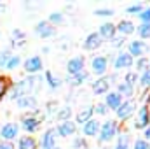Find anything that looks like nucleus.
<instances>
[{
	"instance_id": "nucleus-1",
	"label": "nucleus",
	"mask_w": 150,
	"mask_h": 149,
	"mask_svg": "<svg viewBox=\"0 0 150 149\" xmlns=\"http://www.w3.org/2000/svg\"><path fill=\"white\" fill-rule=\"evenodd\" d=\"M40 82H42L40 77H28V79H25V81L16 82V84L12 86V90H11V98H12V100H18V98L25 97V95L30 93V91H38V90H40Z\"/></svg>"
},
{
	"instance_id": "nucleus-2",
	"label": "nucleus",
	"mask_w": 150,
	"mask_h": 149,
	"mask_svg": "<svg viewBox=\"0 0 150 149\" xmlns=\"http://www.w3.org/2000/svg\"><path fill=\"white\" fill-rule=\"evenodd\" d=\"M100 142H110L115 133H117V123L115 121H107L103 125H100Z\"/></svg>"
},
{
	"instance_id": "nucleus-3",
	"label": "nucleus",
	"mask_w": 150,
	"mask_h": 149,
	"mask_svg": "<svg viewBox=\"0 0 150 149\" xmlns=\"http://www.w3.org/2000/svg\"><path fill=\"white\" fill-rule=\"evenodd\" d=\"M150 123V111L147 105H143L140 111L136 112V121H134V128H138V130H145L147 126H149Z\"/></svg>"
},
{
	"instance_id": "nucleus-4",
	"label": "nucleus",
	"mask_w": 150,
	"mask_h": 149,
	"mask_svg": "<svg viewBox=\"0 0 150 149\" xmlns=\"http://www.w3.org/2000/svg\"><path fill=\"white\" fill-rule=\"evenodd\" d=\"M84 65H86V60L82 56H75L72 60H68L67 63V70H68V75H75L84 72Z\"/></svg>"
},
{
	"instance_id": "nucleus-5",
	"label": "nucleus",
	"mask_w": 150,
	"mask_h": 149,
	"mask_svg": "<svg viewBox=\"0 0 150 149\" xmlns=\"http://www.w3.org/2000/svg\"><path fill=\"white\" fill-rule=\"evenodd\" d=\"M18 132H19V126H18L16 123H7L5 126H2V128H0V137H2L4 140L11 142L12 139H16V137H18Z\"/></svg>"
},
{
	"instance_id": "nucleus-6",
	"label": "nucleus",
	"mask_w": 150,
	"mask_h": 149,
	"mask_svg": "<svg viewBox=\"0 0 150 149\" xmlns=\"http://www.w3.org/2000/svg\"><path fill=\"white\" fill-rule=\"evenodd\" d=\"M91 67H93V72L96 75H103L108 69V58L107 56H94Z\"/></svg>"
},
{
	"instance_id": "nucleus-7",
	"label": "nucleus",
	"mask_w": 150,
	"mask_h": 149,
	"mask_svg": "<svg viewBox=\"0 0 150 149\" xmlns=\"http://www.w3.org/2000/svg\"><path fill=\"white\" fill-rule=\"evenodd\" d=\"M35 34L42 39H47V37L56 35V28L51 23H47V21H40V23H37V27H35Z\"/></svg>"
},
{
	"instance_id": "nucleus-8",
	"label": "nucleus",
	"mask_w": 150,
	"mask_h": 149,
	"mask_svg": "<svg viewBox=\"0 0 150 149\" xmlns=\"http://www.w3.org/2000/svg\"><path fill=\"white\" fill-rule=\"evenodd\" d=\"M56 137H58L56 128H49V130L44 133L42 140H40V148H42V149H52V148H56Z\"/></svg>"
},
{
	"instance_id": "nucleus-9",
	"label": "nucleus",
	"mask_w": 150,
	"mask_h": 149,
	"mask_svg": "<svg viewBox=\"0 0 150 149\" xmlns=\"http://www.w3.org/2000/svg\"><path fill=\"white\" fill-rule=\"evenodd\" d=\"M113 77H100L98 81H94L93 84V93L94 95H103L110 90V84H112Z\"/></svg>"
},
{
	"instance_id": "nucleus-10",
	"label": "nucleus",
	"mask_w": 150,
	"mask_h": 149,
	"mask_svg": "<svg viewBox=\"0 0 150 149\" xmlns=\"http://www.w3.org/2000/svg\"><path fill=\"white\" fill-rule=\"evenodd\" d=\"M133 63H134V60L131 58L129 53H120V54H117L113 67H115V70H120V69H129Z\"/></svg>"
},
{
	"instance_id": "nucleus-11",
	"label": "nucleus",
	"mask_w": 150,
	"mask_h": 149,
	"mask_svg": "<svg viewBox=\"0 0 150 149\" xmlns=\"http://www.w3.org/2000/svg\"><path fill=\"white\" fill-rule=\"evenodd\" d=\"M117 117L120 119V121H124V119H127L133 112H134V102H131V100H127V102H122L120 104V107L117 109Z\"/></svg>"
},
{
	"instance_id": "nucleus-12",
	"label": "nucleus",
	"mask_w": 150,
	"mask_h": 149,
	"mask_svg": "<svg viewBox=\"0 0 150 149\" xmlns=\"http://www.w3.org/2000/svg\"><path fill=\"white\" fill-rule=\"evenodd\" d=\"M101 42H103V39L100 37L96 32L94 34H89L86 37V40H84V49L86 51H94V49H98L101 46Z\"/></svg>"
},
{
	"instance_id": "nucleus-13",
	"label": "nucleus",
	"mask_w": 150,
	"mask_h": 149,
	"mask_svg": "<svg viewBox=\"0 0 150 149\" xmlns=\"http://www.w3.org/2000/svg\"><path fill=\"white\" fill-rule=\"evenodd\" d=\"M122 104V97L117 93V91H110L107 93V98H105V105L107 109H112V111H117Z\"/></svg>"
},
{
	"instance_id": "nucleus-14",
	"label": "nucleus",
	"mask_w": 150,
	"mask_h": 149,
	"mask_svg": "<svg viewBox=\"0 0 150 149\" xmlns=\"http://www.w3.org/2000/svg\"><path fill=\"white\" fill-rule=\"evenodd\" d=\"M25 70L28 72V74H37L42 70V60H40V56H32V58H28L26 62H25Z\"/></svg>"
},
{
	"instance_id": "nucleus-15",
	"label": "nucleus",
	"mask_w": 150,
	"mask_h": 149,
	"mask_svg": "<svg viewBox=\"0 0 150 149\" xmlns=\"http://www.w3.org/2000/svg\"><path fill=\"white\" fill-rule=\"evenodd\" d=\"M147 51H149V46L145 42H142V40H133L129 44V54H131V58L133 56H142Z\"/></svg>"
},
{
	"instance_id": "nucleus-16",
	"label": "nucleus",
	"mask_w": 150,
	"mask_h": 149,
	"mask_svg": "<svg viewBox=\"0 0 150 149\" xmlns=\"http://www.w3.org/2000/svg\"><path fill=\"white\" fill-rule=\"evenodd\" d=\"M75 130H77L75 123H72V121H63V123L56 128V133L61 135V137H70V135L75 133Z\"/></svg>"
},
{
	"instance_id": "nucleus-17",
	"label": "nucleus",
	"mask_w": 150,
	"mask_h": 149,
	"mask_svg": "<svg viewBox=\"0 0 150 149\" xmlns=\"http://www.w3.org/2000/svg\"><path fill=\"white\" fill-rule=\"evenodd\" d=\"M82 132H84V135L94 137V135H98V132H100V123H98L96 119H89L87 123H84Z\"/></svg>"
},
{
	"instance_id": "nucleus-18",
	"label": "nucleus",
	"mask_w": 150,
	"mask_h": 149,
	"mask_svg": "<svg viewBox=\"0 0 150 149\" xmlns=\"http://www.w3.org/2000/svg\"><path fill=\"white\" fill-rule=\"evenodd\" d=\"M134 25H133V21H129V19H122V21H119V25H115V30L117 32H120L122 35H131L133 32H134Z\"/></svg>"
},
{
	"instance_id": "nucleus-19",
	"label": "nucleus",
	"mask_w": 150,
	"mask_h": 149,
	"mask_svg": "<svg viewBox=\"0 0 150 149\" xmlns=\"http://www.w3.org/2000/svg\"><path fill=\"white\" fill-rule=\"evenodd\" d=\"M16 104H18V107H19V109H33V107L37 105V98H35V97H32V95H25V97L18 98V100H16Z\"/></svg>"
},
{
	"instance_id": "nucleus-20",
	"label": "nucleus",
	"mask_w": 150,
	"mask_h": 149,
	"mask_svg": "<svg viewBox=\"0 0 150 149\" xmlns=\"http://www.w3.org/2000/svg\"><path fill=\"white\" fill-rule=\"evenodd\" d=\"M115 25L113 23H103L101 27H100V32H98V35L101 39H113L115 35Z\"/></svg>"
},
{
	"instance_id": "nucleus-21",
	"label": "nucleus",
	"mask_w": 150,
	"mask_h": 149,
	"mask_svg": "<svg viewBox=\"0 0 150 149\" xmlns=\"http://www.w3.org/2000/svg\"><path fill=\"white\" fill-rule=\"evenodd\" d=\"M38 121L37 117H33V116H26V117H23V128L28 132V133H33V132H37L38 130Z\"/></svg>"
},
{
	"instance_id": "nucleus-22",
	"label": "nucleus",
	"mask_w": 150,
	"mask_h": 149,
	"mask_svg": "<svg viewBox=\"0 0 150 149\" xmlns=\"http://www.w3.org/2000/svg\"><path fill=\"white\" fill-rule=\"evenodd\" d=\"M93 114H94V112H93V107L89 105V107H86V109H82V111L79 112L75 119H77V123H82V125H84V123H87L89 119H93Z\"/></svg>"
},
{
	"instance_id": "nucleus-23",
	"label": "nucleus",
	"mask_w": 150,
	"mask_h": 149,
	"mask_svg": "<svg viewBox=\"0 0 150 149\" xmlns=\"http://www.w3.org/2000/svg\"><path fill=\"white\" fill-rule=\"evenodd\" d=\"M117 93H119L120 97H127V98H131V97L134 95V88H133L131 84H126V82H120V84L117 86Z\"/></svg>"
},
{
	"instance_id": "nucleus-24",
	"label": "nucleus",
	"mask_w": 150,
	"mask_h": 149,
	"mask_svg": "<svg viewBox=\"0 0 150 149\" xmlns=\"http://www.w3.org/2000/svg\"><path fill=\"white\" fill-rule=\"evenodd\" d=\"M19 149H37V142L33 137H21L19 139Z\"/></svg>"
},
{
	"instance_id": "nucleus-25",
	"label": "nucleus",
	"mask_w": 150,
	"mask_h": 149,
	"mask_svg": "<svg viewBox=\"0 0 150 149\" xmlns=\"http://www.w3.org/2000/svg\"><path fill=\"white\" fill-rule=\"evenodd\" d=\"M45 81H47V84H49V88H51V90H58V88H59V84H61V79H58L56 75L51 72V70H47V72H45Z\"/></svg>"
},
{
	"instance_id": "nucleus-26",
	"label": "nucleus",
	"mask_w": 150,
	"mask_h": 149,
	"mask_svg": "<svg viewBox=\"0 0 150 149\" xmlns=\"http://www.w3.org/2000/svg\"><path fill=\"white\" fill-rule=\"evenodd\" d=\"M87 77H89V74H87V72H80V74L70 75V77H68V82H70L72 86H80V84H82Z\"/></svg>"
},
{
	"instance_id": "nucleus-27",
	"label": "nucleus",
	"mask_w": 150,
	"mask_h": 149,
	"mask_svg": "<svg viewBox=\"0 0 150 149\" xmlns=\"http://www.w3.org/2000/svg\"><path fill=\"white\" fill-rule=\"evenodd\" d=\"M113 149H129V135L127 133H120Z\"/></svg>"
},
{
	"instance_id": "nucleus-28",
	"label": "nucleus",
	"mask_w": 150,
	"mask_h": 149,
	"mask_svg": "<svg viewBox=\"0 0 150 149\" xmlns=\"http://www.w3.org/2000/svg\"><path fill=\"white\" fill-rule=\"evenodd\" d=\"M9 88H11V84H9V79H7V77H4V75H0V100H2V98L7 95Z\"/></svg>"
},
{
	"instance_id": "nucleus-29",
	"label": "nucleus",
	"mask_w": 150,
	"mask_h": 149,
	"mask_svg": "<svg viewBox=\"0 0 150 149\" xmlns=\"http://www.w3.org/2000/svg\"><path fill=\"white\" fill-rule=\"evenodd\" d=\"M58 119L63 123V121H68L70 119V116H72V109L70 107H61V109H58Z\"/></svg>"
},
{
	"instance_id": "nucleus-30",
	"label": "nucleus",
	"mask_w": 150,
	"mask_h": 149,
	"mask_svg": "<svg viewBox=\"0 0 150 149\" xmlns=\"http://www.w3.org/2000/svg\"><path fill=\"white\" fill-rule=\"evenodd\" d=\"M140 86H142L143 90L150 88V69H147V70L142 72V75H140Z\"/></svg>"
},
{
	"instance_id": "nucleus-31",
	"label": "nucleus",
	"mask_w": 150,
	"mask_h": 149,
	"mask_svg": "<svg viewBox=\"0 0 150 149\" xmlns=\"http://www.w3.org/2000/svg\"><path fill=\"white\" fill-rule=\"evenodd\" d=\"M63 21H65V18H63L61 12H52V14H49V21L47 23H51V25H61Z\"/></svg>"
},
{
	"instance_id": "nucleus-32",
	"label": "nucleus",
	"mask_w": 150,
	"mask_h": 149,
	"mask_svg": "<svg viewBox=\"0 0 150 149\" xmlns=\"http://www.w3.org/2000/svg\"><path fill=\"white\" fill-rule=\"evenodd\" d=\"M138 34L142 39H150V23H142L138 27Z\"/></svg>"
},
{
	"instance_id": "nucleus-33",
	"label": "nucleus",
	"mask_w": 150,
	"mask_h": 149,
	"mask_svg": "<svg viewBox=\"0 0 150 149\" xmlns=\"http://www.w3.org/2000/svg\"><path fill=\"white\" fill-rule=\"evenodd\" d=\"M11 56H12V54H11V51H9V49H4V51L0 53V67H5V65H7V62L11 60Z\"/></svg>"
},
{
	"instance_id": "nucleus-34",
	"label": "nucleus",
	"mask_w": 150,
	"mask_h": 149,
	"mask_svg": "<svg viewBox=\"0 0 150 149\" xmlns=\"http://www.w3.org/2000/svg\"><path fill=\"white\" fill-rule=\"evenodd\" d=\"M21 63V58L19 56H11V60L7 62V65H5V69H9V70H12V69H16L18 65Z\"/></svg>"
},
{
	"instance_id": "nucleus-35",
	"label": "nucleus",
	"mask_w": 150,
	"mask_h": 149,
	"mask_svg": "<svg viewBox=\"0 0 150 149\" xmlns=\"http://www.w3.org/2000/svg\"><path fill=\"white\" fill-rule=\"evenodd\" d=\"M142 11H143V5H142V4H134V5L126 7V12H127V14H136V12L140 14Z\"/></svg>"
},
{
	"instance_id": "nucleus-36",
	"label": "nucleus",
	"mask_w": 150,
	"mask_h": 149,
	"mask_svg": "<svg viewBox=\"0 0 150 149\" xmlns=\"http://www.w3.org/2000/svg\"><path fill=\"white\" fill-rule=\"evenodd\" d=\"M93 112L105 116V114H108V109H107V105H105V104H96V105H93Z\"/></svg>"
},
{
	"instance_id": "nucleus-37",
	"label": "nucleus",
	"mask_w": 150,
	"mask_h": 149,
	"mask_svg": "<svg viewBox=\"0 0 150 149\" xmlns=\"http://www.w3.org/2000/svg\"><path fill=\"white\" fill-rule=\"evenodd\" d=\"M134 149H150V142L145 139H138L134 142Z\"/></svg>"
},
{
	"instance_id": "nucleus-38",
	"label": "nucleus",
	"mask_w": 150,
	"mask_h": 149,
	"mask_svg": "<svg viewBox=\"0 0 150 149\" xmlns=\"http://www.w3.org/2000/svg\"><path fill=\"white\" fill-rule=\"evenodd\" d=\"M138 16H140V19H142V23H150V7L143 9Z\"/></svg>"
},
{
	"instance_id": "nucleus-39",
	"label": "nucleus",
	"mask_w": 150,
	"mask_h": 149,
	"mask_svg": "<svg viewBox=\"0 0 150 149\" xmlns=\"http://www.w3.org/2000/svg\"><path fill=\"white\" fill-rule=\"evenodd\" d=\"M23 42L25 40V32H21V30H12V42Z\"/></svg>"
},
{
	"instance_id": "nucleus-40",
	"label": "nucleus",
	"mask_w": 150,
	"mask_h": 149,
	"mask_svg": "<svg viewBox=\"0 0 150 149\" xmlns=\"http://www.w3.org/2000/svg\"><path fill=\"white\" fill-rule=\"evenodd\" d=\"M136 67H138V70H142V72H143V70H147V69H149V60L142 56V58L138 60V63H136Z\"/></svg>"
},
{
	"instance_id": "nucleus-41",
	"label": "nucleus",
	"mask_w": 150,
	"mask_h": 149,
	"mask_svg": "<svg viewBox=\"0 0 150 149\" xmlns=\"http://www.w3.org/2000/svg\"><path fill=\"white\" fill-rule=\"evenodd\" d=\"M136 81H138V75L134 74V72H129V74H126V81H124L126 84H131V86H133Z\"/></svg>"
},
{
	"instance_id": "nucleus-42",
	"label": "nucleus",
	"mask_w": 150,
	"mask_h": 149,
	"mask_svg": "<svg viewBox=\"0 0 150 149\" xmlns=\"http://www.w3.org/2000/svg\"><path fill=\"white\" fill-rule=\"evenodd\" d=\"M96 16H113V9H96Z\"/></svg>"
},
{
	"instance_id": "nucleus-43",
	"label": "nucleus",
	"mask_w": 150,
	"mask_h": 149,
	"mask_svg": "<svg viewBox=\"0 0 150 149\" xmlns=\"http://www.w3.org/2000/svg\"><path fill=\"white\" fill-rule=\"evenodd\" d=\"M0 149H16L12 142H7V140H2L0 142Z\"/></svg>"
},
{
	"instance_id": "nucleus-44",
	"label": "nucleus",
	"mask_w": 150,
	"mask_h": 149,
	"mask_svg": "<svg viewBox=\"0 0 150 149\" xmlns=\"http://www.w3.org/2000/svg\"><path fill=\"white\" fill-rule=\"evenodd\" d=\"M122 44H124V39H122V37H120V39H113V40H112V46H113V47H120Z\"/></svg>"
},
{
	"instance_id": "nucleus-45",
	"label": "nucleus",
	"mask_w": 150,
	"mask_h": 149,
	"mask_svg": "<svg viewBox=\"0 0 150 149\" xmlns=\"http://www.w3.org/2000/svg\"><path fill=\"white\" fill-rule=\"evenodd\" d=\"M86 146V142L82 140V139H75V142H74V148H84Z\"/></svg>"
},
{
	"instance_id": "nucleus-46",
	"label": "nucleus",
	"mask_w": 150,
	"mask_h": 149,
	"mask_svg": "<svg viewBox=\"0 0 150 149\" xmlns=\"http://www.w3.org/2000/svg\"><path fill=\"white\" fill-rule=\"evenodd\" d=\"M5 11H7V5H5V4H2V2H0V16H2V14H4V12H5Z\"/></svg>"
},
{
	"instance_id": "nucleus-47",
	"label": "nucleus",
	"mask_w": 150,
	"mask_h": 149,
	"mask_svg": "<svg viewBox=\"0 0 150 149\" xmlns=\"http://www.w3.org/2000/svg\"><path fill=\"white\" fill-rule=\"evenodd\" d=\"M145 139H150V128H145Z\"/></svg>"
},
{
	"instance_id": "nucleus-48",
	"label": "nucleus",
	"mask_w": 150,
	"mask_h": 149,
	"mask_svg": "<svg viewBox=\"0 0 150 149\" xmlns=\"http://www.w3.org/2000/svg\"><path fill=\"white\" fill-rule=\"evenodd\" d=\"M52 149H59V148H52Z\"/></svg>"
}]
</instances>
